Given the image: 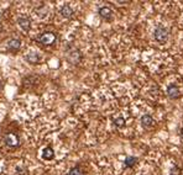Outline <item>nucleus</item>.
<instances>
[{
	"mask_svg": "<svg viewBox=\"0 0 183 175\" xmlns=\"http://www.w3.org/2000/svg\"><path fill=\"white\" fill-rule=\"evenodd\" d=\"M153 37L160 43L167 42V40H168V31H167V29H166V27H163V26H157L156 30H155V32H153Z\"/></svg>",
	"mask_w": 183,
	"mask_h": 175,
	"instance_id": "f257e3e1",
	"label": "nucleus"
},
{
	"mask_svg": "<svg viewBox=\"0 0 183 175\" xmlns=\"http://www.w3.org/2000/svg\"><path fill=\"white\" fill-rule=\"evenodd\" d=\"M54 40H56V36H54L52 32H45V33L41 35L40 38H39L40 42L42 44H46V46L52 44L54 42Z\"/></svg>",
	"mask_w": 183,
	"mask_h": 175,
	"instance_id": "f03ea898",
	"label": "nucleus"
},
{
	"mask_svg": "<svg viewBox=\"0 0 183 175\" xmlns=\"http://www.w3.org/2000/svg\"><path fill=\"white\" fill-rule=\"evenodd\" d=\"M167 95H168V98H170V99H178V98H180V95H181L178 86L176 84L168 85V88H167Z\"/></svg>",
	"mask_w": 183,
	"mask_h": 175,
	"instance_id": "7ed1b4c3",
	"label": "nucleus"
},
{
	"mask_svg": "<svg viewBox=\"0 0 183 175\" xmlns=\"http://www.w3.org/2000/svg\"><path fill=\"white\" fill-rule=\"evenodd\" d=\"M5 143L10 147H17L19 146V139L14 133H8V135H5Z\"/></svg>",
	"mask_w": 183,
	"mask_h": 175,
	"instance_id": "20e7f679",
	"label": "nucleus"
},
{
	"mask_svg": "<svg viewBox=\"0 0 183 175\" xmlns=\"http://www.w3.org/2000/svg\"><path fill=\"white\" fill-rule=\"evenodd\" d=\"M141 123H142L144 127H152L155 125V120L152 118L151 115H144L142 117H141Z\"/></svg>",
	"mask_w": 183,
	"mask_h": 175,
	"instance_id": "39448f33",
	"label": "nucleus"
},
{
	"mask_svg": "<svg viewBox=\"0 0 183 175\" xmlns=\"http://www.w3.org/2000/svg\"><path fill=\"white\" fill-rule=\"evenodd\" d=\"M99 15L102 16L103 19H105V20H110L111 15H113V11L108 6H103V8L99 9Z\"/></svg>",
	"mask_w": 183,
	"mask_h": 175,
	"instance_id": "423d86ee",
	"label": "nucleus"
},
{
	"mask_svg": "<svg viewBox=\"0 0 183 175\" xmlns=\"http://www.w3.org/2000/svg\"><path fill=\"white\" fill-rule=\"evenodd\" d=\"M17 24H19V26L25 31L30 30V27H31V21H30V19H27V17H20V19L17 20Z\"/></svg>",
	"mask_w": 183,
	"mask_h": 175,
	"instance_id": "0eeeda50",
	"label": "nucleus"
},
{
	"mask_svg": "<svg viewBox=\"0 0 183 175\" xmlns=\"http://www.w3.org/2000/svg\"><path fill=\"white\" fill-rule=\"evenodd\" d=\"M68 61H69L71 63H73V64L78 63L80 61V53H79V51L73 49V52L71 54H68Z\"/></svg>",
	"mask_w": 183,
	"mask_h": 175,
	"instance_id": "6e6552de",
	"label": "nucleus"
},
{
	"mask_svg": "<svg viewBox=\"0 0 183 175\" xmlns=\"http://www.w3.org/2000/svg\"><path fill=\"white\" fill-rule=\"evenodd\" d=\"M54 157V150L51 148V147H46L42 150V158L46 159V160H51L53 159Z\"/></svg>",
	"mask_w": 183,
	"mask_h": 175,
	"instance_id": "1a4fd4ad",
	"label": "nucleus"
},
{
	"mask_svg": "<svg viewBox=\"0 0 183 175\" xmlns=\"http://www.w3.org/2000/svg\"><path fill=\"white\" fill-rule=\"evenodd\" d=\"M8 47L10 51H12V52H16L17 49H20L21 47V42L19 40H10L8 42Z\"/></svg>",
	"mask_w": 183,
	"mask_h": 175,
	"instance_id": "9d476101",
	"label": "nucleus"
},
{
	"mask_svg": "<svg viewBox=\"0 0 183 175\" xmlns=\"http://www.w3.org/2000/svg\"><path fill=\"white\" fill-rule=\"evenodd\" d=\"M61 15L63 17H66V19H69V17H72V15H73L72 8L69 5H63L62 9H61Z\"/></svg>",
	"mask_w": 183,
	"mask_h": 175,
	"instance_id": "9b49d317",
	"label": "nucleus"
},
{
	"mask_svg": "<svg viewBox=\"0 0 183 175\" xmlns=\"http://www.w3.org/2000/svg\"><path fill=\"white\" fill-rule=\"evenodd\" d=\"M25 59L27 62H30L31 64H36L39 61H40V57H39V54H36L34 52H31V53H27L26 56H25Z\"/></svg>",
	"mask_w": 183,
	"mask_h": 175,
	"instance_id": "f8f14e48",
	"label": "nucleus"
},
{
	"mask_svg": "<svg viewBox=\"0 0 183 175\" xmlns=\"http://www.w3.org/2000/svg\"><path fill=\"white\" fill-rule=\"evenodd\" d=\"M124 163H125L126 168H132L137 163V158H136V157H127Z\"/></svg>",
	"mask_w": 183,
	"mask_h": 175,
	"instance_id": "ddd939ff",
	"label": "nucleus"
},
{
	"mask_svg": "<svg viewBox=\"0 0 183 175\" xmlns=\"http://www.w3.org/2000/svg\"><path fill=\"white\" fill-rule=\"evenodd\" d=\"M114 125H115L116 127H119V128L124 127L125 126V120L122 117H118V118L114 120Z\"/></svg>",
	"mask_w": 183,
	"mask_h": 175,
	"instance_id": "4468645a",
	"label": "nucleus"
},
{
	"mask_svg": "<svg viewBox=\"0 0 183 175\" xmlns=\"http://www.w3.org/2000/svg\"><path fill=\"white\" fill-rule=\"evenodd\" d=\"M68 175H84V173L82 172V169H79L78 167H74V168H72L69 170Z\"/></svg>",
	"mask_w": 183,
	"mask_h": 175,
	"instance_id": "2eb2a0df",
	"label": "nucleus"
},
{
	"mask_svg": "<svg viewBox=\"0 0 183 175\" xmlns=\"http://www.w3.org/2000/svg\"><path fill=\"white\" fill-rule=\"evenodd\" d=\"M181 172H182V170L175 165V167L172 168V170H171V175H181Z\"/></svg>",
	"mask_w": 183,
	"mask_h": 175,
	"instance_id": "dca6fc26",
	"label": "nucleus"
},
{
	"mask_svg": "<svg viewBox=\"0 0 183 175\" xmlns=\"http://www.w3.org/2000/svg\"><path fill=\"white\" fill-rule=\"evenodd\" d=\"M181 138H182V139H183V130L181 131Z\"/></svg>",
	"mask_w": 183,
	"mask_h": 175,
	"instance_id": "f3484780",
	"label": "nucleus"
}]
</instances>
